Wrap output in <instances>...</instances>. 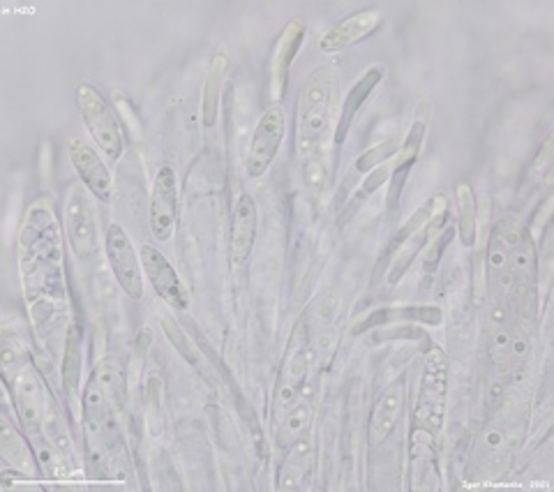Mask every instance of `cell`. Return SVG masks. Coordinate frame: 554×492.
Listing matches in <instances>:
<instances>
[{"instance_id": "6da1fadb", "label": "cell", "mask_w": 554, "mask_h": 492, "mask_svg": "<svg viewBox=\"0 0 554 492\" xmlns=\"http://www.w3.org/2000/svg\"><path fill=\"white\" fill-rule=\"evenodd\" d=\"M335 100H338V72L333 67H319L310 72L298 95L296 151L301 158H310L317 151L321 137L331 125Z\"/></svg>"}, {"instance_id": "7a4b0ae2", "label": "cell", "mask_w": 554, "mask_h": 492, "mask_svg": "<svg viewBox=\"0 0 554 492\" xmlns=\"http://www.w3.org/2000/svg\"><path fill=\"white\" fill-rule=\"evenodd\" d=\"M77 102L79 111L84 116V123L95 144L102 148L104 155H109L111 160H118L123 153V137L121 128H118V121L111 111L109 102L104 100V95L97 91L93 84L88 81H81L77 86Z\"/></svg>"}, {"instance_id": "3957f363", "label": "cell", "mask_w": 554, "mask_h": 492, "mask_svg": "<svg viewBox=\"0 0 554 492\" xmlns=\"http://www.w3.org/2000/svg\"><path fill=\"white\" fill-rule=\"evenodd\" d=\"M446 356L441 349H432L428 361H425L423 384H421V402L416 409L418 426L428 432H439L444 423V402H446Z\"/></svg>"}, {"instance_id": "277c9868", "label": "cell", "mask_w": 554, "mask_h": 492, "mask_svg": "<svg viewBox=\"0 0 554 492\" xmlns=\"http://www.w3.org/2000/svg\"><path fill=\"white\" fill-rule=\"evenodd\" d=\"M284 130H287V116H284L280 104H273L259 118L257 130L252 134L250 151H247V176L259 178L266 174V169L271 167L277 151H280Z\"/></svg>"}, {"instance_id": "5b68a950", "label": "cell", "mask_w": 554, "mask_h": 492, "mask_svg": "<svg viewBox=\"0 0 554 492\" xmlns=\"http://www.w3.org/2000/svg\"><path fill=\"white\" fill-rule=\"evenodd\" d=\"M107 257L116 273L118 285L123 287V292L130 296L132 301H139L141 294H144L141 264L137 255H134L130 236L125 234V229L121 225H111L107 231Z\"/></svg>"}, {"instance_id": "8992f818", "label": "cell", "mask_w": 554, "mask_h": 492, "mask_svg": "<svg viewBox=\"0 0 554 492\" xmlns=\"http://www.w3.org/2000/svg\"><path fill=\"white\" fill-rule=\"evenodd\" d=\"M428 123H430V102L421 100V104H418L416 109L414 125H411V130L407 134V141H404L398 155H395V164L391 169L393 188H391V195H388V211H395V208H398V201H400L404 183H407L409 171L418 160V155H421L425 132H428Z\"/></svg>"}, {"instance_id": "52a82bcc", "label": "cell", "mask_w": 554, "mask_h": 492, "mask_svg": "<svg viewBox=\"0 0 554 492\" xmlns=\"http://www.w3.org/2000/svg\"><path fill=\"white\" fill-rule=\"evenodd\" d=\"M65 229L70 238L74 252L81 259H93L97 252V231H95V215L91 208V199L81 188L70 192L65 206Z\"/></svg>"}, {"instance_id": "ba28073f", "label": "cell", "mask_w": 554, "mask_h": 492, "mask_svg": "<svg viewBox=\"0 0 554 492\" xmlns=\"http://www.w3.org/2000/svg\"><path fill=\"white\" fill-rule=\"evenodd\" d=\"M14 402H17V412L24 430L28 435H40L44 414H47V395H44L40 375H37L33 365H26L17 375Z\"/></svg>"}, {"instance_id": "9c48e42d", "label": "cell", "mask_w": 554, "mask_h": 492, "mask_svg": "<svg viewBox=\"0 0 554 492\" xmlns=\"http://www.w3.org/2000/svg\"><path fill=\"white\" fill-rule=\"evenodd\" d=\"M176 227V174L171 167L157 171L151 195V229L157 241H169Z\"/></svg>"}, {"instance_id": "30bf717a", "label": "cell", "mask_w": 554, "mask_h": 492, "mask_svg": "<svg viewBox=\"0 0 554 492\" xmlns=\"http://www.w3.org/2000/svg\"><path fill=\"white\" fill-rule=\"evenodd\" d=\"M141 266H144L157 296L164 298V301L171 303L178 310L187 308V294L181 280H178L174 266L169 264V259L164 257L160 250L153 248V245H144V248H141Z\"/></svg>"}, {"instance_id": "8fae6325", "label": "cell", "mask_w": 554, "mask_h": 492, "mask_svg": "<svg viewBox=\"0 0 554 492\" xmlns=\"http://www.w3.org/2000/svg\"><path fill=\"white\" fill-rule=\"evenodd\" d=\"M381 12L377 10H365V12H356L351 17L342 19L340 24H335L331 31H328L324 37H321V51L326 54H338V51H344L349 47H354L365 37L372 35L377 28L381 26Z\"/></svg>"}, {"instance_id": "7c38bea8", "label": "cell", "mask_w": 554, "mask_h": 492, "mask_svg": "<svg viewBox=\"0 0 554 492\" xmlns=\"http://www.w3.org/2000/svg\"><path fill=\"white\" fill-rule=\"evenodd\" d=\"M67 151H70V160L74 164V169H77V174L81 176V181H84V185L88 188V192H93L97 199L107 201L111 197L114 183H111L109 169L104 167V162L100 160V155L93 151V146H88L84 139L74 137L70 141V146H67Z\"/></svg>"}, {"instance_id": "4fadbf2b", "label": "cell", "mask_w": 554, "mask_h": 492, "mask_svg": "<svg viewBox=\"0 0 554 492\" xmlns=\"http://www.w3.org/2000/svg\"><path fill=\"white\" fill-rule=\"evenodd\" d=\"M305 37V24L303 19H291L284 33L277 40V49L273 56V67H271V84H273V100L280 102L284 98V88H287L289 79V67L294 63V58L301 49Z\"/></svg>"}, {"instance_id": "5bb4252c", "label": "cell", "mask_w": 554, "mask_h": 492, "mask_svg": "<svg viewBox=\"0 0 554 492\" xmlns=\"http://www.w3.org/2000/svg\"><path fill=\"white\" fill-rule=\"evenodd\" d=\"M257 238V206L250 195L236 199L234 218H231V262L243 264L254 248Z\"/></svg>"}, {"instance_id": "9a60e30c", "label": "cell", "mask_w": 554, "mask_h": 492, "mask_svg": "<svg viewBox=\"0 0 554 492\" xmlns=\"http://www.w3.org/2000/svg\"><path fill=\"white\" fill-rule=\"evenodd\" d=\"M441 319H444L441 310L430 308V305L428 308H425V305H411V308H407V305H402V308H384V310L372 312L370 317H365L363 322L354 328V335L370 331V328H374V326L398 324V322H418V324L439 326Z\"/></svg>"}, {"instance_id": "2e32d148", "label": "cell", "mask_w": 554, "mask_h": 492, "mask_svg": "<svg viewBox=\"0 0 554 492\" xmlns=\"http://www.w3.org/2000/svg\"><path fill=\"white\" fill-rule=\"evenodd\" d=\"M402 402H404V386L402 384H393L391 389L381 395L377 407H374V412H372V419H370L368 439L372 446L384 442V439L395 430V423H398L400 412H402Z\"/></svg>"}, {"instance_id": "e0dca14e", "label": "cell", "mask_w": 554, "mask_h": 492, "mask_svg": "<svg viewBox=\"0 0 554 492\" xmlns=\"http://www.w3.org/2000/svg\"><path fill=\"white\" fill-rule=\"evenodd\" d=\"M379 81H381V70H379V67H372V70L365 72L363 77L356 81L354 88L349 91L347 100L342 102L340 123H338V130H335V141H338V144H342V141L347 139V132L351 130V123H354L358 109H361L365 104V100L370 98L374 88L379 86Z\"/></svg>"}, {"instance_id": "ac0fdd59", "label": "cell", "mask_w": 554, "mask_h": 492, "mask_svg": "<svg viewBox=\"0 0 554 492\" xmlns=\"http://www.w3.org/2000/svg\"><path fill=\"white\" fill-rule=\"evenodd\" d=\"M229 58L222 51H217L208 67L206 81H204V100H201V123L204 128H213L217 123V116H220V98H222V84L224 74H227Z\"/></svg>"}, {"instance_id": "d6986e66", "label": "cell", "mask_w": 554, "mask_h": 492, "mask_svg": "<svg viewBox=\"0 0 554 492\" xmlns=\"http://www.w3.org/2000/svg\"><path fill=\"white\" fill-rule=\"evenodd\" d=\"M446 218H448L446 208H441V211H437V215H432L428 225L418 229L414 236H409L407 241H404V243L400 245V248H402V250H400V255H398V259H395V262H393L391 273H388V285H395V282H398V280L402 278V275L407 273V268H409V264H411V259H414V257L418 255V252H421L423 245L430 241L434 231H437L441 225H444Z\"/></svg>"}, {"instance_id": "ffe728a7", "label": "cell", "mask_w": 554, "mask_h": 492, "mask_svg": "<svg viewBox=\"0 0 554 492\" xmlns=\"http://www.w3.org/2000/svg\"><path fill=\"white\" fill-rule=\"evenodd\" d=\"M63 386L65 393L74 398L79 391V379H81V331L77 324L70 326L65 340V359H63Z\"/></svg>"}, {"instance_id": "44dd1931", "label": "cell", "mask_w": 554, "mask_h": 492, "mask_svg": "<svg viewBox=\"0 0 554 492\" xmlns=\"http://www.w3.org/2000/svg\"><path fill=\"white\" fill-rule=\"evenodd\" d=\"M455 195H458V211H460V238L467 248H471L476 241V220H478L474 190H471L469 183H460L458 190H455Z\"/></svg>"}, {"instance_id": "7402d4cb", "label": "cell", "mask_w": 554, "mask_h": 492, "mask_svg": "<svg viewBox=\"0 0 554 492\" xmlns=\"http://www.w3.org/2000/svg\"><path fill=\"white\" fill-rule=\"evenodd\" d=\"M511 259H513V250L508 248L504 238L497 229L490 238V250H488V262H490V271L499 275V282L504 287L513 285V271H511Z\"/></svg>"}, {"instance_id": "603a6c76", "label": "cell", "mask_w": 554, "mask_h": 492, "mask_svg": "<svg viewBox=\"0 0 554 492\" xmlns=\"http://www.w3.org/2000/svg\"><path fill=\"white\" fill-rule=\"evenodd\" d=\"M308 423H310V407L308 405L291 407L289 414L284 416L282 423H280V430L275 432L277 444H280V446L296 444L298 437H301L303 432L308 430Z\"/></svg>"}, {"instance_id": "cb8c5ba5", "label": "cell", "mask_w": 554, "mask_h": 492, "mask_svg": "<svg viewBox=\"0 0 554 492\" xmlns=\"http://www.w3.org/2000/svg\"><path fill=\"white\" fill-rule=\"evenodd\" d=\"M308 467H310V444L303 442L294 446V453H291L287 465H284L280 488L294 490L298 483H301V476L308 472Z\"/></svg>"}, {"instance_id": "d4e9b609", "label": "cell", "mask_w": 554, "mask_h": 492, "mask_svg": "<svg viewBox=\"0 0 554 492\" xmlns=\"http://www.w3.org/2000/svg\"><path fill=\"white\" fill-rule=\"evenodd\" d=\"M400 151V141L398 139H386L377 144L370 151H365L361 158L356 160V171H361V174H368L374 167H379L381 162H386L388 158H395Z\"/></svg>"}, {"instance_id": "484cf974", "label": "cell", "mask_w": 554, "mask_h": 492, "mask_svg": "<svg viewBox=\"0 0 554 492\" xmlns=\"http://www.w3.org/2000/svg\"><path fill=\"white\" fill-rule=\"evenodd\" d=\"M3 456L14 462V465H19L21 469H33V458L31 453H28L26 444L21 442L17 432H12L7 426L3 430Z\"/></svg>"}, {"instance_id": "4316f807", "label": "cell", "mask_w": 554, "mask_h": 492, "mask_svg": "<svg viewBox=\"0 0 554 492\" xmlns=\"http://www.w3.org/2000/svg\"><path fill=\"white\" fill-rule=\"evenodd\" d=\"M308 352L305 349H301V352H296L294 359L289 361L287 365V375H284V382L291 386L294 391H301V386L305 382V377H308V365H310V359H308Z\"/></svg>"}, {"instance_id": "83f0119b", "label": "cell", "mask_w": 554, "mask_h": 492, "mask_svg": "<svg viewBox=\"0 0 554 492\" xmlns=\"http://www.w3.org/2000/svg\"><path fill=\"white\" fill-rule=\"evenodd\" d=\"M162 328H164V333L169 335L171 338V345H174L178 352H181L187 361L190 363H197V354H194V349L190 347V342H187V338L183 335L181 331V326H178L174 319H169V317H164L162 319Z\"/></svg>"}, {"instance_id": "f1b7e54d", "label": "cell", "mask_w": 554, "mask_h": 492, "mask_svg": "<svg viewBox=\"0 0 554 492\" xmlns=\"http://www.w3.org/2000/svg\"><path fill=\"white\" fill-rule=\"evenodd\" d=\"M432 218V206H423V208H418V211L411 215V220L407 222V225L402 227V231L398 236H395V241H393V250H400V245L407 241L409 236H414L418 229L425 227L430 222Z\"/></svg>"}, {"instance_id": "f546056e", "label": "cell", "mask_w": 554, "mask_h": 492, "mask_svg": "<svg viewBox=\"0 0 554 492\" xmlns=\"http://www.w3.org/2000/svg\"><path fill=\"white\" fill-rule=\"evenodd\" d=\"M453 236H455V231H453V229H448L446 234H439V236H437V241L432 243V248L428 250V255H425V268H428V273L437 271V266H439V262H441V257H444L446 245L453 241Z\"/></svg>"}, {"instance_id": "4dcf8cb0", "label": "cell", "mask_w": 554, "mask_h": 492, "mask_svg": "<svg viewBox=\"0 0 554 492\" xmlns=\"http://www.w3.org/2000/svg\"><path fill=\"white\" fill-rule=\"evenodd\" d=\"M388 178H391V169H388V167H379L377 171H372V174L368 178H365V183L361 185V190H358V197L363 199V197L372 195L374 190L381 188V185H384L388 181Z\"/></svg>"}, {"instance_id": "1f68e13d", "label": "cell", "mask_w": 554, "mask_h": 492, "mask_svg": "<svg viewBox=\"0 0 554 492\" xmlns=\"http://www.w3.org/2000/svg\"><path fill=\"white\" fill-rule=\"evenodd\" d=\"M324 167H321V164L314 160L308 164V185L310 188H321V183H324Z\"/></svg>"}, {"instance_id": "d6a6232c", "label": "cell", "mask_w": 554, "mask_h": 492, "mask_svg": "<svg viewBox=\"0 0 554 492\" xmlns=\"http://www.w3.org/2000/svg\"><path fill=\"white\" fill-rule=\"evenodd\" d=\"M527 349H529V345L522 335H515V338H511V349H508V352H511L515 359H522V356L527 354Z\"/></svg>"}, {"instance_id": "836d02e7", "label": "cell", "mask_w": 554, "mask_h": 492, "mask_svg": "<svg viewBox=\"0 0 554 492\" xmlns=\"http://www.w3.org/2000/svg\"><path fill=\"white\" fill-rule=\"evenodd\" d=\"M492 322L497 326H504L508 322V308L504 303H497L492 308Z\"/></svg>"}, {"instance_id": "e575fe53", "label": "cell", "mask_w": 554, "mask_h": 492, "mask_svg": "<svg viewBox=\"0 0 554 492\" xmlns=\"http://www.w3.org/2000/svg\"><path fill=\"white\" fill-rule=\"evenodd\" d=\"M335 345V333L331 331H326V333H321L319 335V349H321V354H331V349Z\"/></svg>"}, {"instance_id": "d590c367", "label": "cell", "mask_w": 554, "mask_h": 492, "mask_svg": "<svg viewBox=\"0 0 554 492\" xmlns=\"http://www.w3.org/2000/svg\"><path fill=\"white\" fill-rule=\"evenodd\" d=\"M501 395H504V384H494L490 391V407H497L501 402Z\"/></svg>"}, {"instance_id": "8d00e7d4", "label": "cell", "mask_w": 554, "mask_h": 492, "mask_svg": "<svg viewBox=\"0 0 554 492\" xmlns=\"http://www.w3.org/2000/svg\"><path fill=\"white\" fill-rule=\"evenodd\" d=\"M488 444H490V446H497V444H501V432L492 430L490 435H488Z\"/></svg>"}]
</instances>
